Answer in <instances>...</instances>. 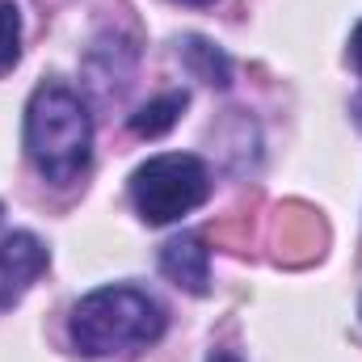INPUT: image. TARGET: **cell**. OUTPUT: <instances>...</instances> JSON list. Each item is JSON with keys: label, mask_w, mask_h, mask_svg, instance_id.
Wrapping results in <instances>:
<instances>
[{"label": "cell", "mask_w": 362, "mask_h": 362, "mask_svg": "<svg viewBox=\"0 0 362 362\" xmlns=\"http://www.w3.org/2000/svg\"><path fill=\"white\" fill-rule=\"evenodd\" d=\"M25 156L55 185H68L89 169L93 118L68 85L47 81L25 105Z\"/></svg>", "instance_id": "6da1fadb"}, {"label": "cell", "mask_w": 362, "mask_h": 362, "mask_svg": "<svg viewBox=\"0 0 362 362\" xmlns=\"http://www.w3.org/2000/svg\"><path fill=\"white\" fill-rule=\"evenodd\" d=\"M72 346L89 358L139 354L160 341L165 308L139 286H101L72 308Z\"/></svg>", "instance_id": "7a4b0ae2"}, {"label": "cell", "mask_w": 362, "mask_h": 362, "mask_svg": "<svg viewBox=\"0 0 362 362\" xmlns=\"http://www.w3.org/2000/svg\"><path fill=\"white\" fill-rule=\"evenodd\" d=\"M211 194V173L198 156L189 152H169V156H152L148 165L135 169L131 177V202L139 211L144 223L160 228L173 223L181 215L198 211Z\"/></svg>", "instance_id": "3957f363"}, {"label": "cell", "mask_w": 362, "mask_h": 362, "mask_svg": "<svg viewBox=\"0 0 362 362\" xmlns=\"http://www.w3.org/2000/svg\"><path fill=\"white\" fill-rule=\"evenodd\" d=\"M47 245L30 232H13L0 240V312H8L13 303H21V295L38 282V274L47 270Z\"/></svg>", "instance_id": "277c9868"}, {"label": "cell", "mask_w": 362, "mask_h": 362, "mask_svg": "<svg viewBox=\"0 0 362 362\" xmlns=\"http://www.w3.org/2000/svg\"><path fill=\"white\" fill-rule=\"evenodd\" d=\"M160 274L185 291V295H206L211 291V249L202 245V236L181 232L160 249Z\"/></svg>", "instance_id": "5b68a950"}, {"label": "cell", "mask_w": 362, "mask_h": 362, "mask_svg": "<svg viewBox=\"0 0 362 362\" xmlns=\"http://www.w3.org/2000/svg\"><path fill=\"white\" fill-rule=\"evenodd\" d=\"M181 59H185V68H189V76L194 81H202V85H215V89H228L232 85V64H228V55L219 51V47H211L206 38H181Z\"/></svg>", "instance_id": "8992f818"}, {"label": "cell", "mask_w": 362, "mask_h": 362, "mask_svg": "<svg viewBox=\"0 0 362 362\" xmlns=\"http://www.w3.org/2000/svg\"><path fill=\"white\" fill-rule=\"evenodd\" d=\"M185 105H189L185 93H165V97L148 101L139 114H131V131H135L139 139H156V135H165L169 127H177V118H181Z\"/></svg>", "instance_id": "52a82bcc"}, {"label": "cell", "mask_w": 362, "mask_h": 362, "mask_svg": "<svg viewBox=\"0 0 362 362\" xmlns=\"http://www.w3.org/2000/svg\"><path fill=\"white\" fill-rule=\"evenodd\" d=\"M21 59V13L13 0H0V76Z\"/></svg>", "instance_id": "ba28073f"}, {"label": "cell", "mask_w": 362, "mask_h": 362, "mask_svg": "<svg viewBox=\"0 0 362 362\" xmlns=\"http://www.w3.org/2000/svg\"><path fill=\"white\" fill-rule=\"evenodd\" d=\"M350 59H354V68L362 72V21L354 25V34H350Z\"/></svg>", "instance_id": "9c48e42d"}, {"label": "cell", "mask_w": 362, "mask_h": 362, "mask_svg": "<svg viewBox=\"0 0 362 362\" xmlns=\"http://www.w3.org/2000/svg\"><path fill=\"white\" fill-rule=\"evenodd\" d=\"M206 362H240V358H236V354H228V350H215Z\"/></svg>", "instance_id": "30bf717a"}, {"label": "cell", "mask_w": 362, "mask_h": 362, "mask_svg": "<svg viewBox=\"0 0 362 362\" xmlns=\"http://www.w3.org/2000/svg\"><path fill=\"white\" fill-rule=\"evenodd\" d=\"M181 4H215V0H181Z\"/></svg>", "instance_id": "8fae6325"}, {"label": "cell", "mask_w": 362, "mask_h": 362, "mask_svg": "<svg viewBox=\"0 0 362 362\" xmlns=\"http://www.w3.org/2000/svg\"><path fill=\"white\" fill-rule=\"evenodd\" d=\"M354 110H358V122H362V97H358V101H354Z\"/></svg>", "instance_id": "7c38bea8"}]
</instances>
